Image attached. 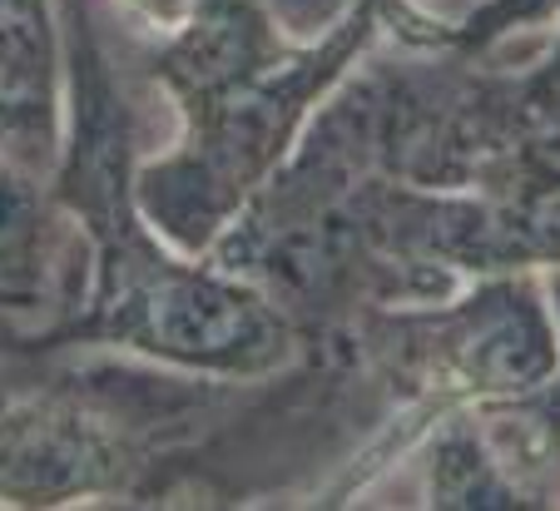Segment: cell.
Returning <instances> with one entry per match:
<instances>
[{"label": "cell", "mask_w": 560, "mask_h": 511, "mask_svg": "<svg viewBox=\"0 0 560 511\" xmlns=\"http://www.w3.org/2000/svg\"><path fill=\"white\" fill-rule=\"evenodd\" d=\"M65 40V139L50 199L85 239V288L40 333H0V348H105L209 378H268L303 352L278 303L223 264L184 254L139 204V105L129 50L105 0H55Z\"/></svg>", "instance_id": "6da1fadb"}, {"label": "cell", "mask_w": 560, "mask_h": 511, "mask_svg": "<svg viewBox=\"0 0 560 511\" xmlns=\"http://www.w3.org/2000/svg\"><path fill=\"white\" fill-rule=\"evenodd\" d=\"M382 31L422 45L442 40L446 21L417 0H348L303 40L273 0H179L170 25L125 35L129 65L179 119L170 150L135 174L149 224L209 258Z\"/></svg>", "instance_id": "7a4b0ae2"}, {"label": "cell", "mask_w": 560, "mask_h": 511, "mask_svg": "<svg viewBox=\"0 0 560 511\" xmlns=\"http://www.w3.org/2000/svg\"><path fill=\"white\" fill-rule=\"evenodd\" d=\"M248 383L0 348V507H203V462Z\"/></svg>", "instance_id": "3957f363"}, {"label": "cell", "mask_w": 560, "mask_h": 511, "mask_svg": "<svg viewBox=\"0 0 560 511\" xmlns=\"http://www.w3.org/2000/svg\"><path fill=\"white\" fill-rule=\"evenodd\" d=\"M323 338L338 342L392 407L372 491H387L436 417L526 397L560 368V338L530 268L466 278L427 303L372 309Z\"/></svg>", "instance_id": "277c9868"}, {"label": "cell", "mask_w": 560, "mask_h": 511, "mask_svg": "<svg viewBox=\"0 0 560 511\" xmlns=\"http://www.w3.org/2000/svg\"><path fill=\"white\" fill-rule=\"evenodd\" d=\"M85 288V239L45 179L0 160V333H40Z\"/></svg>", "instance_id": "5b68a950"}, {"label": "cell", "mask_w": 560, "mask_h": 511, "mask_svg": "<svg viewBox=\"0 0 560 511\" xmlns=\"http://www.w3.org/2000/svg\"><path fill=\"white\" fill-rule=\"evenodd\" d=\"M65 139V40L55 0H0V160L50 179Z\"/></svg>", "instance_id": "8992f818"}, {"label": "cell", "mask_w": 560, "mask_h": 511, "mask_svg": "<svg viewBox=\"0 0 560 511\" xmlns=\"http://www.w3.org/2000/svg\"><path fill=\"white\" fill-rule=\"evenodd\" d=\"M556 11L560 0H481L476 11L446 25V40L462 50H491V45H506L511 35H521L526 25L550 21Z\"/></svg>", "instance_id": "52a82bcc"}]
</instances>
